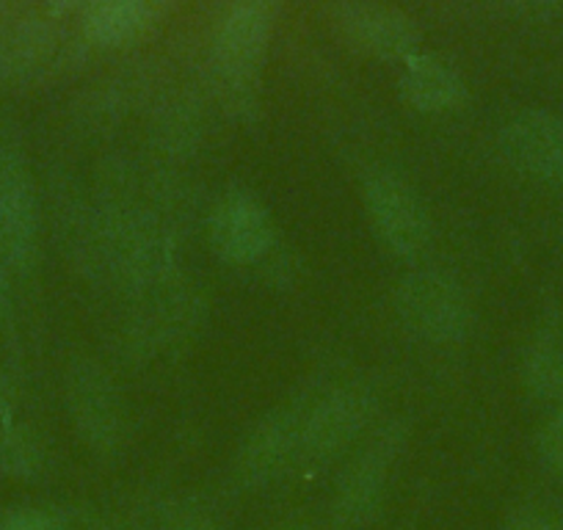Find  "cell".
Here are the masks:
<instances>
[{
	"label": "cell",
	"mask_w": 563,
	"mask_h": 530,
	"mask_svg": "<svg viewBox=\"0 0 563 530\" xmlns=\"http://www.w3.org/2000/svg\"><path fill=\"white\" fill-rule=\"evenodd\" d=\"M522 378L541 401L563 398V345L552 332H541L525 351Z\"/></svg>",
	"instance_id": "cell-16"
},
{
	"label": "cell",
	"mask_w": 563,
	"mask_h": 530,
	"mask_svg": "<svg viewBox=\"0 0 563 530\" xmlns=\"http://www.w3.org/2000/svg\"><path fill=\"white\" fill-rule=\"evenodd\" d=\"M395 310L400 323L426 343L451 345L470 332V301L462 285L448 274H406L395 290Z\"/></svg>",
	"instance_id": "cell-6"
},
{
	"label": "cell",
	"mask_w": 563,
	"mask_h": 530,
	"mask_svg": "<svg viewBox=\"0 0 563 530\" xmlns=\"http://www.w3.org/2000/svg\"><path fill=\"white\" fill-rule=\"evenodd\" d=\"M332 20L354 51L382 62H406L420 47L415 20L382 0H340L332 9Z\"/></svg>",
	"instance_id": "cell-9"
},
{
	"label": "cell",
	"mask_w": 563,
	"mask_h": 530,
	"mask_svg": "<svg viewBox=\"0 0 563 530\" xmlns=\"http://www.w3.org/2000/svg\"><path fill=\"white\" fill-rule=\"evenodd\" d=\"M102 530H119V528H102Z\"/></svg>",
	"instance_id": "cell-26"
},
{
	"label": "cell",
	"mask_w": 563,
	"mask_h": 530,
	"mask_svg": "<svg viewBox=\"0 0 563 530\" xmlns=\"http://www.w3.org/2000/svg\"><path fill=\"white\" fill-rule=\"evenodd\" d=\"M528 9H550V7H563V0H517Z\"/></svg>",
	"instance_id": "cell-24"
},
{
	"label": "cell",
	"mask_w": 563,
	"mask_h": 530,
	"mask_svg": "<svg viewBox=\"0 0 563 530\" xmlns=\"http://www.w3.org/2000/svg\"><path fill=\"white\" fill-rule=\"evenodd\" d=\"M208 230L213 252L232 265L260 263L276 243L274 219L265 205L241 188L216 202Z\"/></svg>",
	"instance_id": "cell-11"
},
{
	"label": "cell",
	"mask_w": 563,
	"mask_h": 530,
	"mask_svg": "<svg viewBox=\"0 0 563 530\" xmlns=\"http://www.w3.org/2000/svg\"><path fill=\"white\" fill-rule=\"evenodd\" d=\"M301 409L265 415L238 448L235 475L249 489H265L301 462Z\"/></svg>",
	"instance_id": "cell-10"
},
{
	"label": "cell",
	"mask_w": 563,
	"mask_h": 530,
	"mask_svg": "<svg viewBox=\"0 0 563 530\" xmlns=\"http://www.w3.org/2000/svg\"><path fill=\"white\" fill-rule=\"evenodd\" d=\"M67 412L80 442L97 456H117L128 442V412L111 373L95 360H78L67 371Z\"/></svg>",
	"instance_id": "cell-5"
},
{
	"label": "cell",
	"mask_w": 563,
	"mask_h": 530,
	"mask_svg": "<svg viewBox=\"0 0 563 530\" xmlns=\"http://www.w3.org/2000/svg\"><path fill=\"white\" fill-rule=\"evenodd\" d=\"M12 401H14V393H12V384H9V378L0 373V415L3 418H9V409H12Z\"/></svg>",
	"instance_id": "cell-23"
},
{
	"label": "cell",
	"mask_w": 563,
	"mask_h": 530,
	"mask_svg": "<svg viewBox=\"0 0 563 530\" xmlns=\"http://www.w3.org/2000/svg\"><path fill=\"white\" fill-rule=\"evenodd\" d=\"M169 528L172 530H224L221 522H216L210 514L199 511V508H175L169 511Z\"/></svg>",
	"instance_id": "cell-19"
},
{
	"label": "cell",
	"mask_w": 563,
	"mask_h": 530,
	"mask_svg": "<svg viewBox=\"0 0 563 530\" xmlns=\"http://www.w3.org/2000/svg\"><path fill=\"white\" fill-rule=\"evenodd\" d=\"M503 530H563V519L547 511H519L503 525Z\"/></svg>",
	"instance_id": "cell-20"
},
{
	"label": "cell",
	"mask_w": 563,
	"mask_h": 530,
	"mask_svg": "<svg viewBox=\"0 0 563 530\" xmlns=\"http://www.w3.org/2000/svg\"><path fill=\"white\" fill-rule=\"evenodd\" d=\"M271 530H310L307 525H296V522H285V525H276V528Z\"/></svg>",
	"instance_id": "cell-25"
},
{
	"label": "cell",
	"mask_w": 563,
	"mask_h": 530,
	"mask_svg": "<svg viewBox=\"0 0 563 530\" xmlns=\"http://www.w3.org/2000/svg\"><path fill=\"white\" fill-rule=\"evenodd\" d=\"M282 0H235L213 40V69L227 95L243 100L257 86Z\"/></svg>",
	"instance_id": "cell-3"
},
{
	"label": "cell",
	"mask_w": 563,
	"mask_h": 530,
	"mask_svg": "<svg viewBox=\"0 0 563 530\" xmlns=\"http://www.w3.org/2000/svg\"><path fill=\"white\" fill-rule=\"evenodd\" d=\"M0 530H69V522L58 508L18 506L0 514Z\"/></svg>",
	"instance_id": "cell-17"
},
{
	"label": "cell",
	"mask_w": 563,
	"mask_h": 530,
	"mask_svg": "<svg viewBox=\"0 0 563 530\" xmlns=\"http://www.w3.org/2000/svg\"><path fill=\"white\" fill-rule=\"evenodd\" d=\"M12 265H9L3 249H0V321H7L12 316Z\"/></svg>",
	"instance_id": "cell-21"
},
{
	"label": "cell",
	"mask_w": 563,
	"mask_h": 530,
	"mask_svg": "<svg viewBox=\"0 0 563 530\" xmlns=\"http://www.w3.org/2000/svg\"><path fill=\"white\" fill-rule=\"evenodd\" d=\"M536 451H539V459L547 473L563 478V407L541 426Z\"/></svg>",
	"instance_id": "cell-18"
},
{
	"label": "cell",
	"mask_w": 563,
	"mask_h": 530,
	"mask_svg": "<svg viewBox=\"0 0 563 530\" xmlns=\"http://www.w3.org/2000/svg\"><path fill=\"white\" fill-rule=\"evenodd\" d=\"M406 437H409V429L404 420H387L345 464L332 500L334 528L360 530L376 519L387 497L389 473L404 453Z\"/></svg>",
	"instance_id": "cell-2"
},
{
	"label": "cell",
	"mask_w": 563,
	"mask_h": 530,
	"mask_svg": "<svg viewBox=\"0 0 563 530\" xmlns=\"http://www.w3.org/2000/svg\"><path fill=\"white\" fill-rule=\"evenodd\" d=\"M0 249L14 274H29L40 254V194L23 150L0 147Z\"/></svg>",
	"instance_id": "cell-7"
},
{
	"label": "cell",
	"mask_w": 563,
	"mask_h": 530,
	"mask_svg": "<svg viewBox=\"0 0 563 530\" xmlns=\"http://www.w3.org/2000/svg\"><path fill=\"white\" fill-rule=\"evenodd\" d=\"M47 467L45 442L34 429L3 420L0 429V475L12 481H36Z\"/></svg>",
	"instance_id": "cell-15"
},
{
	"label": "cell",
	"mask_w": 563,
	"mask_h": 530,
	"mask_svg": "<svg viewBox=\"0 0 563 530\" xmlns=\"http://www.w3.org/2000/svg\"><path fill=\"white\" fill-rule=\"evenodd\" d=\"M398 91L406 106L422 113H442L462 106L467 86L462 75L429 53H415L404 62Z\"/></svg>",
	"instance_id": "cell-13"
},
{
	"label": "cell",
	"mask_w": 563,
	"mask_h": 530,
	"mask_svg": "<svg viewBox=\"0 0 563 530\" xmlns=\"http://www.w3.org/2000/svg\"><path fill=\"white\" fill-rule=\"evenodd\" d=\"M91 0H47V7H51L53 14H73V12H84L89 7Z\"/></svg>",
	"instance_id": "cell-22"
},
{
	"label": "cell",
	"mask_w": 563,
	"mask_h": 530,
	"mask_svg": "<svg viewBox=\"0 0 563 530\" xmlns=\"http://www.w3.org/2000/svg\"><path fill=\"white\" fill-rule=\"evenodd\" d=\"M500 153L519 175L563 186V117L550 111L517 113L500 130Z\"/></svg>",
	"instance_id": "cell-12"
},
{
	"label": "cell",
	"mask_w": 563,
	"mask_h": 530,
	"mask_svg": "<svg viewBox=\"0 0 563 530\" xmlns=\"http://www.w3.org/2000/svg\"><path fill=\"white\" fill-rule=\"evenodd\" d=\"M378 409V393L367 382H345L323 393L301 415V462L327 464L343 456Z\"/></svg>",
	"instance_id": "cell-4"
},
{
	"label": "cell",
	"mask_w": 563,
	"mask_h": 530,
	"mask_svg": "<svg viewBox=\"0 0 563 530\" xmlns=\"http://www.w3.org/2000/svg\"><path fill=\"white\" fill-rule=\"evenodd\" d=\"M86 243L97 268L124 288H155L169 274L172 249L164 227L133 205L97 213Z\"/></svg>",
	"instance_id": "cell-1"
},
{
	"label": "cell",
	"mask_w": 563,
	"mask_h": 530,
	"mask_svg": "<svg viewBox=\"0 0 563 530\" xmlns=\"http://www.w3.org/2000/svg\"><path fill=\"white\" fill-rule=\"evenodd\" d=\"M150 0H91L84 9V31L100 47H122L150 23Z\"/></svg>",
	"instance_id": "cell-14"
},
{
	"label": "cell",
	"mask_w": 563,
	"mask_h": 530,
	"mask_svg": "<svg viewBox=\"0 0 563 530\" xmlns=\"http://www.w3.org/2000/svg\"><path fill=\"white\" fill-rule=\"evenodd\" d=\"M365 208L378 241L395 257L415 260L431 243V216L420 194L393 172H373L365 180Z\"/></svg>",
	"instance_id": "cell-8"
}]
</instances>
